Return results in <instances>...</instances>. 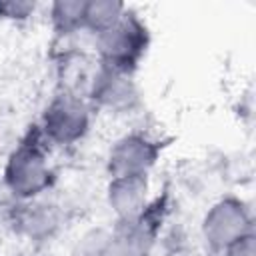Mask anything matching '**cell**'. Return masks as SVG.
Returning <instances> with one entry per match:
<instances>
[{
  "label": "cell",
  "instance_id": "12",
  "mask_svg": "<svg viewBox=\"0 0 256 256\" xmlns=\"http://www.w3.org/2000/svg\"><path fill=\"white\" fill-rule=\"evenodd\" d=\"M70 256H110V230L94 228L78 238Z\"/></svg>",
  "mask_w": 256,
  "mask_h": 256
},
{
  "label": "cell",
  "instance_id": "2",
  "mask_svg": "<svg viewBox=\"0 0 256 256\" xmlns=\"http://www.w3.org/2000/svg\"><path fill=\"white\" fill-rule=\"evenodd\" d=\"M54 182L52 166L44 148L32 136L20 142L8 156L4 184L16 200H32L46 192Z\"/></svg>",
  "mask_w": 256,
  "mask_h": 256
},
{
  "label": "cell",
  "instance_id": "1",
  "mask_svg": "<svg viewBox=\"0 0 256 256\" xmlns=\"http://www.w3.org/2000/svg\"><path fill=\"white\" fill-rule=\"evenodd\" d=\"M148 44V28L130 8H126L122 18L114 26L96 36V52L100 54L102 66H110L130 74L146 54Z\"/></svg>",
  "mask_w": 256,
  "mask_h": 256
},
{
  "label": "cell",
  "instance_id": "6",
  "mask_svg": "<svg viewBox=\"0 0 256 256\" xmlns=\"http://www.w3.org/2000/svg\"><path fill=\"white\" fill-rule=\"evenodd\" d=\"M162 142L146 134H126L116 140L108 152L106 168L110 178L118 176H148L152 166L158 162Z\"/></svg>",
  "mask_w": 256,
  "mask_h": 256
},
{
  "label": "cell",
  "instance_id": "5",
  "mask_svg": "<svg viewBox=\"0 0 256 256\" xmlns=\"http://www.w3.org/2000/svg\"><path fill=\"white\" fill-rule=\"evenodd\" d=\"M250 232H254L250 210L236 196H226L214 202L202 220L204 242L214 252H222L232 242Z\"/></svg>",
  "mask_w": 256,
  "mask_h": 256
},
{
  "label": "cell",
  "instance_id": "4",
  "mask_svg": "<svg viewBox=\"0 0 256 256\" xmlns=\"http://www.w3.org/2000/svg\"><path fill=\"white\" fill-rule=\"evenodd\" d=\"M90 128V108L76 94H56L42 114V134L48 142L70 146L86 136Z\"/></svg>",
  "mask_w": 256,
  "mask_h": 256
},
{
  "label": "cell",
  "instance_id": "14",
  "mask_svg": "<svg viewBox=\"0 0 256 256\" xmlns=\"http://www.w3.org/2000/svg\"><path fill=\"white\" fill-rule=\"evenodd\" d=\"M224 256H256V236L254 232L238 238L236 242H232L228 248L222 250Z\"/></svg>",
  "mask_w": 256,
  "mask_h": 256
},
{
  "label": "cell",
  "instance_id": "3",
  "mask_svg": "<svg viewBox=\"0 0 256 256\" xmlns=\"http://www.w3.org/2000/svg\"><path fill=\"white\" fill-rule=\"evenodd\" d=\"M166 212V200L158 198L132 218L116 220L110 230V256H148L154 248Z\"/></svg>",
  "mask_w": 256,
  "mask_h": 256
},
{
  "label": "cell",
  "instance_id": "11",
  "mask_svg": "<svg viewBox=\"0 0 256 256\" xmlns=\"http://www.w3.org/2000/svg\"><path fill=\"white\" fill-rule=\"evenodd\" d=\"M86 0H58L50 6V20L60 34H72L84 28Z\"/></svg>",
  "mask_w": 256,
  "mask_h": 256
},
{
  "label": "cell",
  "instance_id": "9",
  "mask_svg": "<svg viewBox=\"0 0 256 256\" xmlns=\"http://www.w3.org/2000/svg\"><path fill=\"white\" fill-rule=\"evenodd\" d=\"M148 176H118L110 178L106 200L116 220L132 218L148 206Z\"/></svg>",
  "mask_w": 256,
  "mask_h": 256
},
{
  "label": "cell",
  "instance_id": "13",
  "mask_svg": "<svg viewBox=\"0 0 256 256\" xmlns=\"http://www.w3.org/2000/svg\"><path fill=\"white\" fill-rule=\"evenodd\" d=\"M34 10L36 4L28 0H0V18L6 20H26Z\"/></svg>",
  "mask_w": 256,
  "mask_h": 256
},
{
  "label": "cell",
  "instance_id": "8",
  "mask_svg": "<svg viewBox=\"0 0 256 256\" xmlns=\"http://www.w3.org/2000/svg\"><path fill=\"white\" fill-rule=\"evenodd\" d=\"M62 224L60 210L54 204L40 202L38 198L20 200L18 208L12 214L14 230L28 240H50Z\"/></svg>",
  "mask_w": 256,
  "mask_h": 256
},
{
  "label": "cell",
  "instance_id": "10",
  "mask_svg": "<svg viewBox=\"0 0 256 256\" xmlns=\"http://www.w3.org/2000/svg\"><path fill=\"white\" fill-rule=\"evenodd\" d=\"M124 12H126V6L116 0H86L84 28L94 32V36H98L100 32L114 26Z\"/></svg>",
  "mask_w": 256,
  "mask_h": 256
},
{
  "label": "cell",
  "instance_id": "7",
  "mask_svg": "<svg viewBox=\"0 0 256 256\" xmlns=\"http://www.w3.org/2000/svg\"><path fill=\"white\" fill-rule=\"evenodd\" d=\"M138 88L130 72L100 66L90 84V100L106 110L124 112L138 104Z\"/></svg>",
  "mask_w": 256,
  "mask_h": 256
}]
</instances>
